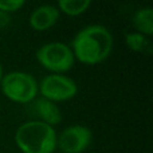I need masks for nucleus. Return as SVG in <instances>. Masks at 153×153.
Masks as SVG:
<instances>
[{
	"instance_id": "8",
	"label": "nucleus",
	"mask_w": 153,
	"mask_h": 153,
	"mask_svg": "<svg viewBox=\"0 0 153 153\" xmlns=\"http://www.w3.org/2000/svg\"><path fill=\"white\" fill-rule=\"evenodd\" d=\"M59 15L61 12L56 8V5L42 4L31 12L28 18V24L34 31L42 32L55 26L59 20Z\"/></svg>"
},
{
	"instance_id": "10",
	"label": "nucleus",
	"mask_w": 153,
	"mask_h": 153,
	"mask_svg": "<svg viewBox=\"0 0 153 153\" xmlns=\"http://www.w3.org/2000/svg\"><path fill=\"white\" fill-rule=\"evenodd\" d=\"M91 5L90 0H59L56 8L59 12L69 16H78L85 13Z\"/></svg>"
},
{
	"instance_id": "4",
	"label": "nucleus",
	"mask_w": 153,
	"mask_h": 153,
	"mask_svg": "<svg viewBox=\"0 0 153 153\" xmlns=\"http://www.w3.org/2000/svg\"><path fill=\"white\" fill-rule=\"evenodd\" d=\"M36 61L50 74H65L74 66V54L69 45L63 42H48L36 50Z\"/></svg>"
},
{
	"instance_id": "12",
	"label": "nucleus",
	"mask_w": 153,
	"mask_h": 153,
	"mask_svg": "<svg viewBox=\"0 0 153 153\" xmlns=\"http://www.w3.org/2000/svg\"><path fill=\"white\" fill-rule=\"evenodd\" d=\"M24 5L23 0H0V11L7 13H12L19 11Z\"/></svg>"
},
{
	"instance_id": "2",
	"label": "nucleus",
	"mask_w": 153,
	"mask_h": 153,
	"mask_svg": "<svg viewBox=\"0 0 153 153\" xmlns=\"http://www.w3.org/2000/svg\"><path fill=\"white\" fill-rule=\"evenodd\" d=\"M13 138L22 153H54L56 149L55 129L36 120L19 125Z\"/></svg>"
},
{
	"instance_id": "9",
	"label": "nucleus",
	"mask_w": 153,
	"mask_h": 153,
	"mask_svg": "<svg viewBox=\"0 0 153 153\" xmlns=\"http://www.w3.org/2000/svg\"><path fill=\"white\" fill-rule=\"evenodd\" d=\"M133 27L136 32L145 35L146 38L153 34V8L152 7H143L138 8L133 15Z\"/></svg>"
},
{
	"instance_id": "1",
	"label": "nucleus",
	"mask_w": 153,
	"mask_h": 153,
	"mask_svg": "<svg viewBox=\"0 0 153 153\" xmlns=\"http://www.w3.org/2000/svg\"><path fill=\"white\" fill-rule=\"evenodd\" d=\"M113 35L110 30L101 24H90L75 34L71 40L74 58L85 65H98L103 62L113 50Z\"/></svg>"
},
{
	"instance_id": "3",
	"label": "nucleus",
	"mask_w": 153,
	"mask_h": 153,
	"mask_svg": "<svg viewBox=\"0 0 153 153\" xmlns=\"http://www.w3.org/2000/svg\"><path fill=\"white\" fill-rule=\"evenodd\" d=\"M0 89L7 100L23 105H28L38 97V81L35 76L20 70L3 75Z\"/></svg>"
},
{
	"instance_id": "7",
	"label": "nucleus",
	"mask_w": 153,
	"mask_h": 153,
	"mask_svg": "<svg viewBox=\"0 0 153 153\" xmlns=\"http://www.w3.org/2000/svg\"><path fill=\"white\" fill-rule=\"evenodd\" d=\"M28 113L34 120L45 122L53 128L62 121V113L58 105L43 97H36L28 103Z\"/></svg>"
},
{
	"instance_id": "6",
	"label": "nucleus",
	"mask_w": 153,
	"mask_h": 153,
	"mask_svg": "<svg viewBox=\"0 0 153 153\" xmlns=\"http://www.w3.org/2000/svg\"><path fill=\"white\" fill-rule=\"evenodd\" d=\"M93 133L86 125H70L56 134V148L62 153H83L90 146Z\"/></svg>"
},
{
	"instance_id": "14",
	"label": "nucleus",
	"mask_w": 153,
	"mask_h": 153,
	"mask_svg": "<svg viewBox=\"0 0 153 153\" xmlns=\"http://www.w3.org/2000/svg\"><path fill=\"white\" fill-rule=\"evenodd\" d=\"M3 75H4V73H3V66H1V63H0V82H1Z\"/></svg>"
},
{
	"instance_id": "5",
	"label": "nucleus",
	"mask_w": 153,
	"mask_h": 153,
	"mask_svg": "<svg viewBox=\"0 0 153 153\" xmlns=\"http://www.w3.org/2000/svg\"><path fill=\"white\" fill-rule=\"evenodd\" d=\"M38 93L51 102H65L76 95L78 85L73 78L65 74H48L38 83Z\"/></svg>"
},
{
	"instance_id": "11",
	"label": "nucleus",
	"mask_w": 153,
	"mask_h": 153,
	"mask_svg": "<svg viewBox=\"0 0 153 153\" xmlns=\"http://www.w3.org/2000/svg\"><path fill=\"white\" fill-rule=\"evenodd\" d=\"M125 43H126V47L134 53H151V42L143 34L128 32L125 35Z\"/></svg>"
},
{
	"instance_id": "13",
	"label": "nucleus",
	"mask_w": 153,
	"mask_h": 153,
	"mask_svg": "<svg viewBox=\"0 0 153 153\" xmlns=\"http://www.w3.org/2000/svg\"><path fill=\"white\" fill-rule=\"evenodd\" d=\"M11 20H12V19H11L10 13L0 11V30L7 28V27L11 24Z\"/></svg>"
}]
</instances>
